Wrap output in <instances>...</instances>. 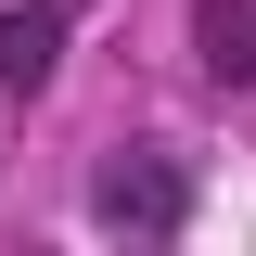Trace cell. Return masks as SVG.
Here are the masks:
<instances>
[{"instance_id": "cell-1", "label": "cell", "mask_w": 256, "mask_h": 256, "mask_svg": "<svg viewBox=\"0 0 256 256\" xmlns=\"http://www.w3.org/2000/svg\"><path fill=\"white\" fill-rule=\"evenodd\" d=\"M90 218H102V230H180V218H192V180H180L166 154H116V166L90 180Z\"/></svg>"}, {"instance_id": "cell-2", "label": "cell", "mask_w": 256, "mask_h": 256, "mask_svg": "<svg viewBox=\"0 0 256 256\" xmlns=\"http://www.w3.org/2000/svg\"><path fill=\"white\" fill-rule=\"evenodd\" d=\"M192 64H205L218 90H244L256 77V0H205V13H192Z\"/></svg>"}, {"instance_id": "cell-3", "label": "cell", "mask_w": 256, "mask_h": 256, "mask_svg": "<svg viewBox=\"0 0 256 256\" xmlns=\"http://www.w3.org/2000/svg\"><path fill=\"white\" fill-rule=\"evenodd\" d=\"M64 13H77V0H38V13H0V90H38V77H52V38H64Z\"/></svg>"}]
</instances>
